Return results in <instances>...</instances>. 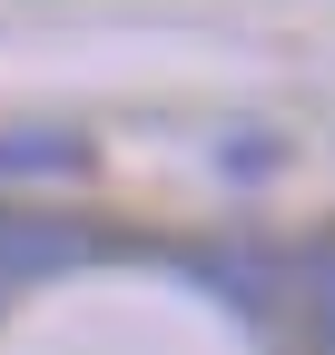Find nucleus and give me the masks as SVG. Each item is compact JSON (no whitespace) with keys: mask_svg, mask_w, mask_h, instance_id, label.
I'll list each match as a JSON object with an SVG mask.
<instances>
[{"mask_svg":"<svg viewBox=\"0 0 335 355\" xmlns=\"http://www.w3.org/2000/svg\"><path fill=\"white\" fill-rule=\"evenodd\" d=\"M89 257H118L109 227H79V217H20L0 207V296L30 286V277H60V266H89Z\"/></svg>","mask_w":335,"mask_h":355,"instance_id":"f257e3e1","label":"nucleus"},{"mask_svg":"<svg viewBox=\"0 0 335 355\" xmlns=\"http://www.w3.org/2000/svg\"><path fill=\"white\" fill-rule=\"evenodd\" d=\"M89 168V139H69V128H10L0 139V178H79Z\"/></svg>","mask_w":335,"mask_h":355,"instance_id":"f03ea898","label":"nucleus"},{"mask_svg":"<svg viewBox=\"0 0 335 355\" xmlns=\"http://www.w3.org/2000/svg\"><path fill=\"white\" fill-rule=\"evenodd\" d=\"M306 316H316V345L335 355V237H325L316 266H306Z\"/></svg>","mask_w":335,"mask_h":355,"instance_id":"7ed1b4c3","label":"nucleus"}]
</instances>
